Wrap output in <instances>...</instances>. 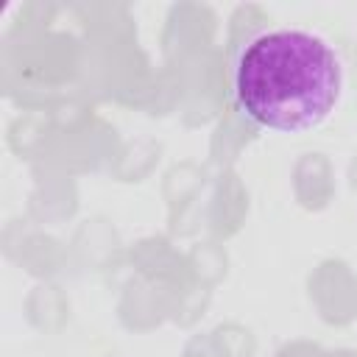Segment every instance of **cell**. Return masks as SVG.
Segmentation results:
<instances>
[{
	"label": "cell",
	"instance_id": "6da1fadb",
	"mask_svg": "<svg viewBox=\"0 0 357 357\" xmlns=\"http://www.w3.org/2000/svg\"><path fill=\"white\" fill-rule=\"evenodd\" d=\"M231 100L262 131L301 134L324 126L340 106L346 67L329 36L276 25L248 36L231 59Z\"/></svg>",
	"mask_w": 357,
	"mask_h": 357
}]
</instances>
